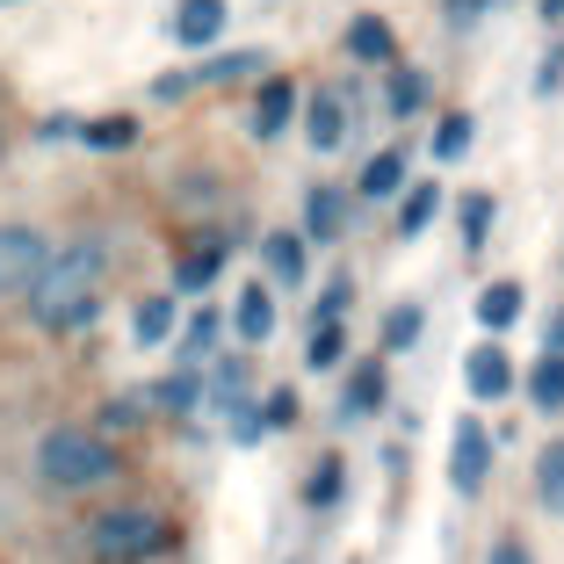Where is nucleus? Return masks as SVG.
Here are the masks:
<instances>
[{
  "label": "nucleus",
  "mask_w": 564,
  "mask_h": 564,
  "mask_svg": "<svg viewBox=\"0 0 564 564\" xmlns=\"http://www.w3.org/2000/svg\"><path fill=\"white\" fill-rule=\"evenodd\" d=\"M464 383H470V399L492 405V399H507V383H514V362H507L499 348H478V355L464 362Z\"/></svg>",
  "instance_id": "8"
},
{
  "label": "nucleus",
  "mask_w": 564,
  "mask_h": 564,
  "mask_svg": "<svg viewBox=\"0 0 564 564\" xmlns=\"http://www.w3.org/2000/svg\"><path fill=\"white\" fill-rule=\"evenodd\" d=\"M383 391H391V383H383V362H362L348 377V391H340V413H348V420H369L383 405Z\"/></svg>",
  "instance_id": "13"
},
{
  "label": "nucleus",
  "mask_w": 564,
  "mask_h": 564,
  "mask_svg": "<svg viewBox=\"0 0 564 564\" xmlns=\"http://www.w3.org/2000/svg\"><path fill=\"white\" fill-rule=\"evenodd\" d=\"M485 564H535V557H529V543H514V535H499V543L485 550Z\"/></svg>",
  "instance_id": "30"
},
{
  "label": "nucleus",
  "mask_w": 564,
  "mask_h": 564,
  "mask_svg": "<svg viewBox=\"0 0 564 564\" xmlns=\"http://www.w3.org/2000/svg\"><path fill=\"white\" fill-rule=\"evenodd\" d=\"M485 478H492V434H485V420H456V448H448V485L456 492H485Z\"/></svg>",
  "instance_id": "5"
},
{
  "label": "nucleus",
  "mask_w": 564,
  "mask_h": 564,
  "mask_svg": "<svg viewBox=\"0 0 564 564\" xmlns=\"http://www.w3.org/2000/svg\"><path fill=\"white\" fill-rule=\"evenodd\" d=\"M290 420H297V399H290V391H275V399H268V413H261V427H290Z\"/></svg>",
  "instance_id": "32"
},
{
  "label": "nucleus",
  "mask_w": 564,
  "mask_h": 564,
  "mask_svg": "<svg viewBox=\"0 0 564 564\" xmlns=\"http://www.w3.org/2000/svg\"><path fill=\"white\" fill-rule=\"evenodd\" d=\"M333 499H340V464H326L312 478V507H333Z\"/></svg>",
  "instance_id": "31"
},
{
  "label": "nucleus",
  "mask_w": 564,
  "mask_h": 564,
  "mask_svg": "<svg viewBox=\"0 0 564 564\" xmlns=\"http://www.w3.org/2000/svg\"><path fill=\"white\" fill-rule=\"evenodd\" d=\"M521 318V282H492V290H478V326L485 333H507Z\"/></svg>",
  "instance_id": "15"
},
{
  "label": "nucleus",
  "mask_w": 564,
  "mask_h": 564,
  "mask_svg": "<svg viewBox=\"0 0 564 564\" xmlns=\"http://www.w3.org/2000/svg\"><path fill=\"white\" fill-rule=\"evenodd\" d=\"M485 225H492V196H464V247H485Z\"/></svg>",
  "instance_id": "25"
},
{
  "label": "nucleus",
  "mask_w": 564,
  "mask_h": 564,
  "mask_svg": "<svg viewBox=\"0 0 564 564\" xmlns=\"http://www.w3.org/2000/svg\"><path fill=\"white\" fill-rule=\"evenodd\" d=\"M0 8H15V0H0Z\"/></svg>",
  "instance_id": "37"
},
{
  "label": "nucleus",
  "mask_w": 564,
  "mask_h": 564,
  "mask_svg": "<svg viewBox=\"0 0 564 564\" xmlns=\"http://www.w3.org/2000/svg\"><path fill=\"white\" fill-rule=\"evenodd\" d=\"M217 30H225V0H182V8H174V36H182L188 51H203Z\"/></svg>",
  "instance_id": "11"
},
{
  "label": "nucleus",
  "mask_w": 564,
  "mask_h": 564,
  "mask_svg": "<svg viewBox=\"0 0 564 564\" xmlns=\"http://www.w3.org/2000/svg\"><path fill=\"white\" fill-rule=\"evenodd\" d=\"M340 348H348V333H340V326H312V348H304V362H312V369H333V362H340Z\"/></svg>",
  "instance_id": "23"
},
{
  "label": "nucleus",
  "mask_w": 564,
  "mask_h": 564,
  "mask_svg": "<svg viewBox=\"0 0 564 564\" xmlns=\"http://www.w3.org/2000/svg\"><path fill=\"white\" fill-rule=\"evenodd\" d=\"M564 80V51H550V58H543V73H535V87H543V95H550V87H557Z\"/></svg>",
  "instance_id": "33"
},
{
  "label": "nucleus",
  "mask_w": 564,
  "mask_h": 564,
  "mask_svg": "<svg viewBox=\"0 0 564 564\" xmlns=\"http://www.w3.org/2000/svg\"><path fill=\"white\" fill-rule=\"evenodd\" d=\"M87 543H95L101 564H131V557H145V550L166 543V521L152 514V507H109V514H95Z\"/></svg>",
  "instance_id": "3"
},
{
  "label": "nucleus",
  "mask_w": 564,
  "mask_h": 564,
  "mask_svg": "<svg viewBox=\"0 0 564 564\" xmlns=\"http://www.w3.org/2000/svg\"><path fill=\"white\" fill-rule=\"evenodd\" d=\"M51 268V239L36 225H0V297H30Z\"/></svg>",
  "instance_id": "4"
},
{
  "label": "nucleus",
  "mask_w": 564,
  "mask_h": 564,
  "mask_svg": "<svg viewBox=\"0 0 564 564\" xmlns=\"http://www.w3.org/2000/svg\"><path fill=\"white\" fill-rule=\"evenodd\" d=\"M535 8H543V22H557V15H564V0H535Z\"/></svg>",
  "instance_id": "36"
},
{
  "label": "nucleus",
  "mask_w": 564,
  "mask_h": 564,
  "mask_svg": "<svg viewBox=\"0 0 564 564\" xmlns=\"http://www.w3.org/2000/svg\"><path fill=\"white\" fill-rule=\"evenodd\" d=\"M464 145H470V123H464V117H448V123H442V138H434V152H442V160H456Z\"/></svg>",
  "instance_id": "28"
},
{
  "label": "nucleus",
  "mask_w": 564,
  "mask_h": 564,
  "mask_svg": "<svg viewBox=\"0 0 564 564\" xmlns=\"http://www.w3.org/2000/svg\"><path fill=\"white\" fill-rule=\"evenodd\" d=\"M304 232L312 239H340L348 232V196H340V188H312V196H304Z\"/></svg>",
  "instance_id": "12"
},
{
  "label": "nucleus",
  "mask_w": 564,
  "mask_h": 564,
  "mask_svg": "<svg viewBox=\"0 0 564 564\" xmlns=\"http://www.w3.org/2000/svg\"><path fill=\"white\" fill-rule=\"evenodd\" d=\"M348 51L362 58V66H391V58H399V36H391V22L355 15V22H348Z\"/></svg>",
  "instance_id": "10"
},
{
  "label": "nucleus",
  "mask_w": 564,
  "mask_h": 564,
  "mask_svg": "<svg viewBox=\"0 0 564 564\" xmlns=\"http://www.w3.org/2000/svg\"><path fill=\"white\" fill-rule=\"evenodd\" d=\"M391 109H399V117H413V109H420V80H413V73L391 80Z\"/></svg>",
  "instance_id": "29"
},
{
  "label": "nucleus",
  "mask_w": 564,
  "mask_h": 564,
  "mask_svg": "<svg viewBox=\"0 0 564 564\" xmlns=\"http://www.w3.org/2000/svg\"><path fill=\"white\" fill-rule=\"evenodd\" d=\"M101 247L95 239H80V247H66V253H51V268L36 275V290H30V312H36V326L44 333H73V326H87V318L101 312Z\"/></svg>",
  "instance_id": "1"
},
{
  "label": "nucleus",
  "mask_w": 564,
  "mask_h": 564,
  "mask_svg": "<svg viewBox=\"0 0 564 564\" xmlns=\"http://www.w3.org/2000/svg\"><path fill=\"white\" fill-rule=\"evenodd\" d=\"M239 340H247V348H261L268 333H275V297H268L261 282H253V290H239Z\"/></svg>",
  "instance_id": "14"
},
{
  "label": "nucleus",
  "mask_w": 564,
  "mask_h": 564,
  "mask_svg": "<svg viewBox=\"0 0 564 564\" xmlns=\"http://www.w3.org/2000/svg\"><path fill=\"white\" fill-rule=\"evenodd\" d=\"M290 109H297V87H290V80H261V95H253V117H247V131H253V138H275L282 123H290Z\"/></svg>",
  "instance_id": "9"
},
{
  "label": "nucleus",
  "mask_w": 564,
  "mask_h": 564,
  "mask_svg": "<svg viewBox=\"0 0 564 564\" xmlns=\"http://www.w3.org/2000/svg\"><path fill=\"white\" fill-rule=\"evenodd\" d=\"M304 138H312V152H333L340 138H348V101L333 95V87H318V95H312V117H304Z\"/></svg>",
  "instance_id": "7"
},
{
  "label": "nucleus",
  "mask_w": 564,
  "mask_h": 564,
  "mask_svg": "<svg viewBox=\"0 0 564 564\" xmlns=\"http://www.w3.org/2000/svg\"><path fill=\"white\" fill-rule=\"evenodd\" d=\"M160 405L188 413V405H196V377H166V383H160Z\"/></svg>",
  "instance_id": "27"
},
{
  "label": "nucleus",
  "mask_w": 564,
  "mask_h": 564,
  "mask_svg": "<svg viewBox=\"0 0 564 564\" xmlns=\"http://www.w3.org/2000/svg\"><path fill=\"white\" fill-rule=\"evenodd\" d=\"M442 210V196H434V188H413V196H405V210H399V239H413V232H427V217Z\"/></svg>",
  "instance_id": "22"
},
{
  "label": "nucleus",
  "mask_w": 564,
  "mask_h": 564,
  "mask_svg": "<svg viewBox=\"0 0 564 564\" xmlns=\"http://www.w3.org/2000/svg\"><path fill=\"white\" fill-rule=\"evenodd\" d=\"M268 268H275V282H297L304 275V247L297 239H268Z\"/></svg>",
  "instance_id": "24"
},
{
  "label": "nucleus",
  "mask_w": 564,
  "mask_h": 564,
  "mask_svg": "<svg viewBox=\"0 0 564 564\" xmlns=\"http://www.w3.org/2000/svg\"><path fill=\"white\" fill-rule=\"evenodd\" d=\"M405 188V152H377L362 166V196H399Z\"/></svg>",
  "instance_id": "17"
},
{
  "label": "nucleus",
  "mask_w": 564,
  "mask_h": 564,
  "mask_svg": "<svg viewBox=\"0 0 564 564\" xmlns=\"http://www.w3.org/2000/svg\"><path fill=\"white\" fill-rule=\"evenodd\" d=\"M166 333H174V297H145L138 304V340L152 348V340H166Z\"/></svg>",
  "instance_id": "21"
},
{
  "label": "nucleus",
  "mask_w": 564,
  "mask_h": 564,
  "mask_svg": "<svg viewBox=\"0 0 564 564\" xmlns=\"http://www.w3.org/2000/svg\"><path fill=\"white\" fill-rule=\"evenodd\" d=\"M36 478L58 485V492H87V485H109L117 478V448L87 427H51L36 442Z\"/></svg>",
  "instance_id": "2"
},
{
  "label": "nucleus",
  "mask_w": 564,
  "mask_h": 564,
  "mask_svg": "<svg viewBox=\"0 0 564 564\" xmlns=\"http://www.w3.org/2000/svg\"><path fill=\"white\" fill-rule=\"evenodd\" d=\"M478 8H485V0H448V15H456V22H470Z\"/></svg>",
  "instance_id": "35"
},
{
  "label": "nucleus",
  "mask_w": 564,
  "mask_h": 564,
  "mask_svg": "<svg viewBox=\"0 0 564 564\" xmlns=\"http://www.w3.org/2000/svg\"><path fill=\"white\" fill-rule=\"evenodd\" d=\"M383 340H391V348H413V340H420V312H413V304H399V312L383 318Z\"/></svg>",
  "instance_id": "26"
},
{
  "label": "nucleus",
  "mask_w": 564,
  "mask_h": 564,
  "mask_svg": "<svg viewBox=\"0 0 564 564\" xmlns=\"http://www.w3.org/2000/svg\"><path fill=\"white\" fill-rule=\"evenodd\" d=\"M210 355H217V312H196L188 333H182V362L196 369V362H210Z\"/></svg>",
  "instance_id": "19"
},
{
  "label": "nucleus",
  "mask_w": 564,
  "mask_h": 564,
  "mask_svg": "<svg viewBox=\"0 0 564 564\" xmlns=\"http://www.w3.org/2000/svg\"><path fill=\"white\" fill-rule=\"evenodd\" d=\"M535 492H543V507L564 521V434L543 448V456H535Z\"/></svg>",
  "instance_id": "16"
},
{
  "label": "nucleus",
  "mask_w": 564,
  "mask_h": 564,
  "mask_svg": "<svg viewBox=\"0 0 564 564\" xmlns=\"http://www.w3.org/2000/svg\"><path fill=\"white\" fill-rule=\"evenodd\" d=\"M529 399H535V405H550V413L564 405V355H543V362H535V377H529Z\"/></svg>",
  "instance_id": "20"
},
{
  "label": "nucleus",
  "mask_w": 564,
  "mask_h": 564,
  "mask_svg": "<svg viewBox=\"0 0 564 564\" xmlns=\"http://www.w3.org/2000/svg\"><path fill=\"white\" fill-rule=\"evenodd\" d=\"M261 66H268V51H225V58H210V66H196V73H174V80H160V95H182V87H196V80H261Z\"/></svg>",
  "instance_id": "6"
},
{
  "label": "nucleus",
  "mask_w": 564,
  "mask_h": 564,
  "mask_svg": "<svg viewBox=\"0 0 564 564\" xmlns=\"http://www.w3.org/2000/svg\"><path fill=\"white\" fill-rule=\"evenodd\" d=\"M543 355H564V312L550 318V333H543Z\"/></svg>",
  "instance_id": "34"
},
{
  "label": "nucleus",
  "mask_w": 564,
  "mask_h": 564,
  "mask_svg": "<svg viewBox=\"0 0 564 564\" xmlns=\"http://www.w3.org/2000/svg\"><path fill=\"white\" fill-rule=\"evenodd\" d=\"M217 268H225V239H210V247H196V253H188L182 268H174V282H182V290H203V282H210Z\"/></svg>",
  "instance_id": "18"
}]
</instances>
